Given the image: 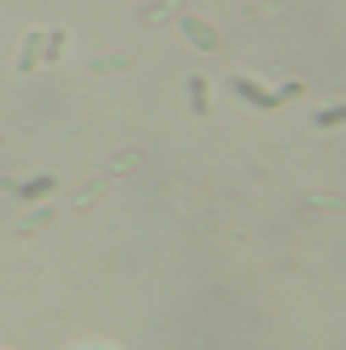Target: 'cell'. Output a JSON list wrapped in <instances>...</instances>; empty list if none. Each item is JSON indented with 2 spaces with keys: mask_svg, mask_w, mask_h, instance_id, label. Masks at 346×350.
<instances>
[{
  "mask_svg": "<svg viewBox=\"0 0 346 350\" xmlns=\"http://www.w3.org/2000/svg\"><path fill=\"white\" fill-rule=\"evenodd\" d=\"M230 89L239 94L248 108H258V112H271V108H276V98H271V94H267L258 80H248V75H234V80H230Z\"/></svg>",
  "mask_w": 346,
  "mask_h": 350,
  "instance_id": "1",
  "label": "cell"
},
{
  "mask_svg": "<svg viewBox=\"0 0 346 350\" xmlns=\"http://www.w3.org/2000/svg\"><path fill=\"white\" fill-rule=\"evenodd\" d=\"M183 33L197 42V47H201V52H215V47H220V33H215L206 19H192V14H187V19H183Z\"/></svg>",
  "mask_w": 346,
  "mask_h": 350,
  "instance_id": "2",
  "label": "cell"
},
{
  "mask_svg": "<svg viewBox=\"0 0 346 350\" xmlns=\"http://www.w3.org/2000/svg\"><path fill=\"white\" fill-rule=\"evenodd\" d=\"M38 66H42V28H33V33H28V42H24V56H19V70H38Z\"/></svg>",
  "mask_w": 346,
  "mask_h": 350,
  "instance_id": "3",
  "label": "cell"
},
{
  "mask_svg": "<svg viewBox=\"0 0 346 350\" xmlns=\"http://www.w3.org/2000/svg\"><path fill=\"white\" fill-rule=\"evenodd\" d=\"M187 98H192V112H197V117H206V112H211V89H206L201 75H192V80H187Z\"/></svg>",
  "mask_w": 346,
  "mask_h": 350,
  "instance_id": "4",
  "label": "cell"
},
{
  "mask_svg": "<svg viewBox=\"0 0 346 350\" xmlns=\"http://www.w3.org/2000/svg\"><path fill=\"white\" fill-rule=\"evenodd\" d=\"M47 191H56V178H52V173H42V178H28L24 187H19V196H24V201H38V196H47Z\"/></svg>",
  "mask_w": 346,
  "mask_h": 350,
  "instance_id": "5",
  "label": "cell"
},
{
  "mask_svg": "<svg viewBox=\"0 0 346 350\" xmlns=\"http://www.w3.org/2000/svg\"><path fill=\"white\" fill-rule=\"evenodd\" d=\"M342 122H346V108H328V112H319V117H314V126H319V131H328V126L337 131Z\"/></svg>",
  "mask_w": 346,
  "mask_h": 350,
  "instance_id": "6",
  "label": "cell"
},
{
  "mask_svg": "<svg viewBox=\"0 0 346 350\" xmlns=\"http://www.w3.org/2000/svg\"><path fill=\"white\" fill-rule=\"evenodd\" d=\"M299 94H304V80H286L271 98H276V108H281V103H291V98H299Z\"/></svg>",
  "mask_w": 346,
  "mask_h": 350,
  "instance_id": "7",
  "label": "cell"
},
{
  "mask_svg": "<svg viewBox=\"0 0 346 350\" xmlns=\"http://www.w3.org/2000/svg\"><path fill=\"white\" fill-rule=\"evenodd\" d=\"M61 47H66V33H52V42H47V61H56Z\"/></svg>",
  "mask_w": 346,
  "mask_h": 350,
  "instance_id": "8",
  "label": "cell"
}]
</instances>
